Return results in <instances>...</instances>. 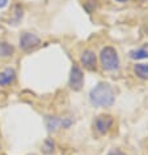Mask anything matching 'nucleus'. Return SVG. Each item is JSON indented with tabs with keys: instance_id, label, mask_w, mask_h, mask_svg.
Wrapping results in <instances>:
<instances>
[{
	"instance_id": "obj_1",
	"label": "nucleus",
	"mask_w": 148,
	"mask_h": 155,
	"mask_svg": "<svg viewBox=\"0 0 148 155\" xmlns=\"http://www.w3.org/2000/svg\"><path fill=\"white\" fill-rule=\"evenodd\" d=\"M89 102L93 107L100 108H109L115 102V93L107 82H100L90 89Z\"/></svg>"
},
{
	"instance_id": "obj_11",
	"label": "nucleus",
	"mask_w": 148,
	"mask_h": 155,
	"mask_svg": "<svg viewBox=\"0 0 148 155\" xmlns=\"http://www.w3.org/2000/svg\"><path fill=\"white\" fill-rule=\"evenodd\" d=\"M134 73L140 80H148V64L139 63L134 65Z\"/></svg>"
},
{
	"instance_id": "obj_8",
	"label": "nucleus",
	"mask_w": 148,
	"mask_h": 155,
	"mask_svg": "<svg viewBox=\"0 0 148 155\" xmlns=\"http://www.w3.org/2000/svg\"><path fill=\"white\" fill-rule=\"evenodd\" d=\"M80 63L81 65L86 68V69H94L96 63H97V58H96L94 51L92 50H85L80 56Z\"/></svg>"
},
{
	"instance_id": "obj_2",
	"label": "nucleus",
	"mask_w": 148,
	"mask_h": 155,
	"mask_svg": "<svg viewBox=\"0 0 148 155\" xmlns=\"http://www.w3.org/2000/svg\"><path fill=\"white\" fill-rule=\"evenodd\" d=\"M100 63L104 71L107 72H114L117 69H119V56L115 48H113L110 46L104 47L100 52Z\"/></svg>"
},
{
	"instance_id": "obj_7",
	"label": "nucleus",
	"mask_w": 148,
	"mask_h": 155,
	"mask_svg": "<svg viewBox=\"0 0 148 155\" xmlns=\"http://www.w3.org/2000/svg\"><path fill=\"white\" fill-rule=\"evenodd\" d=\"M16 80V71L13 68H3L0 71V87H7L11 86Z\"/></svg>"
},
{
	"instance_id": "obj_12",
	"label": "nucleus",
	"mask_w": 148,
	"mask_h": 155,
	"mask_svg": "<svg viewBox=\"0 0 148 155\" xmlns=\"http://www.w3.org/2000/svg\"><path fill=\"white\" fill-rule=\"evenodd\" d=\"M42 149H43V153H46V154H51V153L54 151V141L51 140V138H47L45 142H43Z\"/></svg>"
},
{
	"instance_id": "obj_4",
	"label": "nucleus",
	"mask_w": 148,
	"mask_h": 155,
	"mask_svg": "<svg viewBox=\"0 0 148 155\" xmlns=\"http://www.w3.org/2000/svg\"><path fill=\"white\" fill-rule=\"evenodd\" d=\"M114 125V119L111 115H100L94 119L93 121V128L94 130L98 133L100 136L107 134L109 130Z\"/></svg>"
},
{
	"instance_id": "obj_13",
	"label": "nucleus",
	"mask_w": 148,
	"mask_h": 155,
	"mask_svg": "<svg viewBox=\"0 0 148 155\" xmlns=\"http://www.w3.org/2000/svg\"><path fill=\"white\" fill-rule=\"evenodd\" d=\"M106 155H126L125 153H122L121 150H111L110 153H107Z\"/></svg>"
},
{
	"instance_id": "obj_5",
	"label": "nucleus",
	"mask_w": 148,
	"mask_h": 155,
	"mask_svg": "<svg viewBox=\"0 0 148 155\" xmlns=\"http://www.w3.org/2000/svg\"><path fill=\"white\" fill-rule=\"evenodd\" d=\"M68 84H69V87L73 91H80L83 89V86H84V73H83L81 68L77 64H73L71 67Z\"/></svg>"
},
{
	"instance_id": "obj_14",
	"label": "nucleus",
	"mask_w": 148,
	"mask_h": 155,
	"mask_svg": "<svg viewBox=\"0 0 148 155\" xmlns=\"http://www.w3.org/2000/svg\"><path fill=\"white\" fill-rule=\"evenodd\" d=\"M8 2H9V0H0V9L5 8L8 5Z\"/></svg>"
},
{
	"instance_id": "obj_6",
	"label": "nucleus",
	"mask_w": 148,
	"mask_h": 155,
	"mask_svg": "<svg viewBox=\"0 0 148 155\" xmlns=\"http://www.w3.org/2000/svg\"><path fill=\"white\" fill-rule=\"evenodd\" d=\"M41 39L33 33H23L19 39V46L23 51H30L40 46Z\"/></svg>"
},
{
	"instance_id": "obj_10",
	"label": "nucleus",
	"mask_w": 148,
	"mask_h": 155,
	"mask_svg": "<svg viewBox=\"0 0 148 155\" xmlns=\"http://www.w3.org/2000/svg\"><path fill=\"white\" fill-rule=\"evenodd\" d=\"M13 54H15L13 45H11L8 42H0V58L7 59V58H11Z\"/></svg>"
},
{
	"instance_id": "obj_9",
	"label": "nucleus",
	"mask_w": 148,
	"mask_h": 155,
	"mask_svg": "<svg viewBox=\"0 0 148 155\" xmlns=\"http://www.w3.org/2000/svg\"><path fill=\"white\" fill-rule=\"evenodd\" d=\"M129 56L132 60H144L148 59V43L143 45L139 48H134L129 52Z\"/></svg>"
},
{
	"instance_id": "obj_3",
	"label": "nucleus",
	"mask_w": 148,
	"mask_h": 155,
	"mask_svg": "<svg viewBox=\"0 0 148 155\" xmlns=\"http://www.w3.org/2000/svg\"><path fill=\"white\" fill-rule=\"evenodd\" d=\"M72 120L69 117H59V116H46L45 125L50 133L58 132L59 129H68L72 125Z\"/></svg>"
},
{
	"instance_id": "obj_15",
	"label": "nucleus",
	"mask_w": 148,
	"mask_h": 155,
	"mask_svg": "<svg viewBox=\"0 0 148 155\" xmlns=\"http://www.w3.org/2000/svg\"><path fill=\"white\" fill-rule=\"evenodd\" d=\"M115 2H118V3H126L127 0H115Z\"/></svg>"
}]
</instances>
